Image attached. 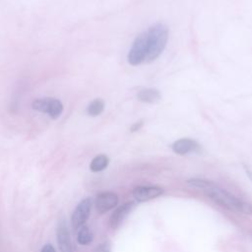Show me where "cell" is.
I'll return each mask as SVG.
<instances>
[{
  "mask_svg": "<svg viewBox=\"0 0 252 252\" xmlns=\"http://www.w3.org/2000/svg\"><path fill=\"white\" fill-rule=\"evenodd\" d=\"M187 183L192 187L202 190L210 199H212L214 202L227 210L243 214H252L251 204L238 199L237 197H235L225 189L220 187L213 181L200 178H193L189 179Z\"/></svg>",
  "mask_w": 252,
  "mask_h": 252,
  "instance_id": "cell-1",
  "label": "cell"
},
{
  "mask_svg": "<svg viewBox=\"0 0 252 252\" xmlns=\"http://www.w3.org/2000/svg\"><path fill=\"white\" fill-rule=\"evenodd\" d=\"M168 40V28L161 23L153 25L147 32V62L156 60L163 51Z\"/></svg>",
  "mask_w": 252,
  "mask_h": 252,
  "instance_id": "cell-2",
  "label": "cell"
},
{
  "mask_svg": "<svg viewBox=\"0 0 252 252\" xmlns=\"http://www.w3.org/2000/svg\"><path fill=\"white\" fill-rule=\"evenodd\" d=\"M147 49V32H142L135 38L128 52L127 60L129 64L137 66L142 62L146 61Z\"/></svg>",
  "mask_w": 252,
  "mask_h": 252,
  "instance_id": "cell-3",
  "label": "cell"
},
{
  "mask_svg": "<svg viewBox=\"0 0 252 252\" xmlns=\"http://www.w3.org/2000/svg\"><path fill=\"white\" fill-rule=\"evenodd\" d=\"M32 107L39 112L47 113L52 119H57L63 111L61 101L54 97L37 98L32 102Z\"/></svg>",
  "mask_w": 252,
  "mask_h": 252,
  "instance_id": "cell-4",
  "label": "cell"
},
{
  "mask_svg": "<svg viewBox=\"0 0 252 252\" xmlns=\"http://www.w3.org/2000/svg\"><path fill=\"white\" fill-rule=\"evenodd\" d=\"M92 209V199L85 198L83 199L75 208L72 217H71V223L72 227L75 230H78L80 227L85 225V222L90 217Z\"/></svg>",
  "mask_w": 252,
  "mask_h": 252,
  "instance_id": "cell-5",
  "label": "cell"
},
{
  "mask_svg": "<svg viewBox=\"0 0 252 252\" xmlns=\"http://www.w3.org/2000/svg\"><path fill=\"white\" fill-rule=\"evenodd\" d=\"M118 203V196L114 192L104 191L96 195L94 206L99 214H104L116 207Z\"/></svg>",
  "mask_w": 252,
  "mask_h": 252,
  "instance_id": "cell-6",
  "label": "cell"
},
{
  "mask_svg": "<svg viewBox=\"0 0 252 252\" xmlns=\"http://www.w3.org/2000/svg\"><path fill=\"white\" fill-rule=\"evenodd\" d=\"M56 235H57V242H58V247L60 249V252H74L70 232L64 220L58 223L57 229H56Z\"/></svg>",
  "mask_w": 252,
  "mask_h": 252,
  "instance_id": "cell-7",
  "label": "cell"
},
{
  "mask_svg": "<svg viewBox=\"0 0 252 252\" xmlns=\"http://www.w3.org/2000/svg\"><path fill=\"white\" fill-rule=\"evenodd\" d=\"M172 151L177 155H187L190 153H199L201 146L195 140L189 138H182L175 141L171 146Z\"/></svg>",
  "mask_w": 252,
  "mask_h": 252,
  "instance_id": "cell-8",
  "label": "cell"
},
{
  "mask_svg": "<svg viewBox=\"0 0 252 252\" xmlns=\"http://www.w3.org/2000/svg\"><path fill=\"white\" fill-rule=\"evenodd\" d=\"M163 193V189L158 186H139L133 190V196L138 202H147L158 198Z\"/></svg>",
  "mask_w": 252,
  "mask_h": 252,
  "instance_id": "cell-9",
  "label": "cell"
},
{
  "mask_svg": "<svg viewBox=\"0 0 252 252\" xmlns=\"http://www.w3.org/2000/svg\"><path fill=\"white\" fill-rule=\"evenodd\" d=\"M134 207H135V204L133 202H128L118 207L110 216V219H109L110 227H112L113 229L117 228L125 220V218L131 213Z\"/></svg>",
  "mask_w": 252,
  "mask_h": 252,
  "instance_id": "cell-10",
  "label": "cell"
},
{
  "mask_svg": "<svg viewBox=\"0 0 252 252\" xmlns=\"http://www.w3.org/2000/svg\"><path fill=\"white\" fill-rule=\"evenodd\" d=\"M137 98L145 103H158L161 99V94L157 89L147 88L139 91Z\"/></svg>",
  "mask_w": 252,
  "mask_h": 252,
  "instance_id": "cell-11",
  "label": "cell"
},
{
  "mask_svg": "<svg viewBox=\"0 0 252 252\" xmlns=\"http://www.w3.org/2000/svg\"><path fill=\"white\" fill-rule=\"evenodd\" d=\"M109 163V158L105 155H98L93 158L90 163V169L93 172H99L107 167Z\"/></svg>",
  "mask_w": 252,
  "mask_h": 252,
  "instance_id": "cell-12",
  "label": "cell"
},
{
  "mask_svg": "<svg viewBox=\"0 0 252 252\" xmlns=\"http://www.w3.org/2000/svg\"><path fill=\"white\" fill-rule=\"evenodd\" d=\"M77 241L81 245H88L93 241V233L88 226L83 225L78 229Z\"/></svg>",
  "mask_w": 252,
  "mask_h": 252,
  "instance_id": "cell-13",
  "label": "cell"
},
{
  "mask_svg": "<svg viewBox=\"0 0 252 252\" xmlns=\"http://www.w3.org/2000/svg\"><path fill=\"white\" fill-rule=\"evenodd\" d=\"M104 109V101L100 98L94 99L87 108V112L90 116H97L99 115Z\"/></svg>",
  "mask_w": 252,
  "mask_h": 252,
  "instance_id": "cell-14",
  "label": "cell"
},
{
  "mask_svg": "<svg viewBox=\"0 0 252 252\" xmlns=\"http://www.w3.org/2000/svg\"><path fill=\"white\" fill-rule=\"evenodd\" d=\"M94 252H111V245L109 241H104L98 244L94 249Z\"/></svg>",
  "mask_w": 252,
  "mask_h": 252,
  "instance_id": "cell-15",
  "label": "cell"
},
{
  "mask_svg": "<svg viewBox=\"0 0 252 252\" xmlns=\"http://www.w3.org/2000/svg\"><path fill=\"white\" fill-rule=\"evenodd\" d=\"M142 126H143V120L137 121V122H135V123L131 126L130 131H131V132H136V131H138Z\"/></svg>",
  "mask_w": 252,
  "mask_h": 252,
  "instance_id": "cell-16",
  "label": "cell"
},
{
  "mask_svg": "<svg viewBox=\"0 0 252 252\" xmlns=\"http://www.w3.org/2000/svg\"><path fill=\"white\" fill-rule=\"evenodd\" d=\"M40 252H55V249H54V247L51 244L47 243V244L42 246Z\"/></svg>",
  "mask_w": 252,
  "mask_h": 252,
  "instance_id": "cell-17",
  "label": "cell"
},
{
  "mask_svg": "<svg viewBox=\"0 0 252 252\" xmlns=\"http://www.w3.org/2000/svg\"><path fill=\"white\" fill-rule=\"evenodd\" d=\"M244 169H245V171H246V174H247V176L251 179V181H252V170L248 167V166H246V165H244Z\"/></svg>",
  "mask_w": 252,
  "mask_h": 252,
  "instance_id": "cell-18",
  "label": "cell"
}]
</instances>
